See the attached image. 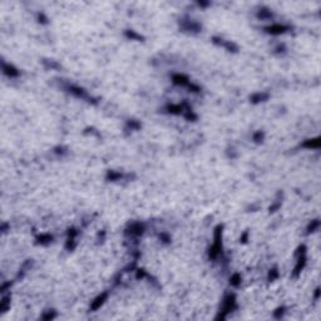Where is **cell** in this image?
I'll list each match as a JSON object with an SVG mask.
<instances>
[{"label": "cell", "instance_id": "obj_1", "mask_svg": "<svg viewBox=\"0 0 321 321\" xmlns=\"http://www.w3.org/2000/svg\"><path fill=\"white\" fill-rule=\"evenodd\" d=\"M236 307V299H235V295H227L223 300V306H222V310L220 311V315L216 319L217 320H223L227 316V314L231 312L232 310Z\"/></svg>", "mask_w": 321, "mask_h": 321}, {"label": "cell", "instance_id": "obj_2", "mask_svg": "<svg viewBox=\"0 0 321 321\" xmlns=\"http://www.w3.org/2000/svg\"><path fill=\"white\" fill-rule=\"evenodd\" d=\"M265 30L267 31V33H270V34L278 35V34H283L285 31H287V30H288V27H285V25H280V24H275V25H271V27L265 28Z\"/></svg>", "mask_w": 321, "mask_h": 321}, {"label": "cell", "instance_id": "obj_3", "mask_svg": "<svg viewBox=\"0 0 321 321\" xmlns=\"http://www.w3.org/2000/svg\"><path fill=\"white\" fill-rule=\"evenodd\" d=\"M128 233L134 235V236H141L144 231V225L143 223H132L129 226V228L127 230Z\"/></svg>", "mask_w": 321, "mask_h": 321}, {"label": "cell", "instance_id": "obj_4", "mask_svg": "<svg viewBox=\"0 0 321 321\" xmlns=\"http://www.w3.org/2000/svg\"><path fill=\"white\" fill-rule=\"evenodd\" d=\"M107 297H108V292H103V293H101V295H99V296L92 302L91 309H92V310H98V309L104 304V301L107 300Z\"/></svg>", "mask_w": 321, "mask_h": 321}, {"label": "cell", "instance_id": "obj_5", "mask_svg": "<svg viewBox=\"0 0 321 321\" xmlns=\"http://www.w3.org/2000/svg\"><path fill=\"white\" fill-rule=\"evenodd\" d=\"M69 92L73 94V96H75L78 98H83V99H92V98H89L87 96V93L84 89L79 88V87H75V86H70L69 87Z\"/></svg>", "mask_w": 321, "mask_h": 321}, {"label": "cell", "instance_id": "obj_6", "mask_svg": "<svg viewBox=\"0 0 321 321\" xmlns=\"http://www.w3.org/2000/svg\"><path fill=\"white\" fill-rule=\"evenodd\" d=\"M3 72H4L8 77H10V78H14V77H18V75H19L18 69H15L13 65L5 64V63H3Z\"/></svg>", "mask_w": 321, "mask_h": 321}, {"label": "cell", "instance_id": "obj_7", "mask_svg": "<svg viewBox=\"0 0 321 321\" xmlns=\"http://www.w3.org/2000/svg\"><path fill=\"white\" fill-rule=\"evenodd\" d=\"M172 80L175 84H178V86H188L189 84V80L186 75H182V74H175L172 77Z\"/></svg>", "mask_w": 321, "mask_h": 321}, {"label": "cell", "instance_id": "obj_8", "mask_svg": "<svg viewBox=\"0 0 321 321\" xmlns=\"http://www.w3.org/2000/svg\"><path fill=\"white\" fill-rule=\"evenodd\" d=\"M302 147H306V148H319L320 147V138L317 137V138H315V139H307L306 142H304L302 143Z\"/></svg>", "mask_w": 321, "mask_h": 321}, {"label": "cell", "instance_id": "obj_9", "mask_svg": "<svg viewBox=\"0 0 321 321\" xmlns=\"http://www.w3.org/2000/svg\"><path fill=\"white\" fill-rule=\"evenodd\" d=\"M268 98V94H265V93H256L254 96L251 97V102L252 103H260V102H264Z\"/></svg>", "mask_w": 321, "mask_h": 321}, {"label": "cell", "instance_id": "obj_10", "mask_svg": "<svg viewBox=\"0 0 321 321\" xmlns=\"http://www.w3.org/2000/svg\"><path fill=\"white\" fill-rule=\"evenodd\" d=\"M230 283L232 286H238L240 283H241V276L238 275V273H235V275L231 276L230 278Z\"/></svg>", "mask_w": 321, "mask_h": 321}, {"label": "cell", "instance_id": "obj_11", "mask_svg": "<svg viewBox=\"0 0 321 321\" xmlns=\"http://www.w3.org/2000/svg\"><path fill=\"white\" fill-rule=\"evenodd\" d=\"M319 226H320V222H319V220H314L311 221V223L309 225V227H307V232H315L317 228H319Z\"/></svg>", "mask_w": 321, "mask_h": 321}, {"label": "cell", "instance_id": "obj_12", "mask_svg": "<svg viewBox=\"0 0 321 321\" xmlns=\"http://www.w3.org/2000/svg\"><path fill=\"white\" fill-rule=\"evenodd\" d=\"M51 240H53V237H51L50 235H40L39 237H38V242H39V243H49Z\"/></svg>", "mask_w": 321, "mask_h": 321}, {"label": "cell", "instance_id": "obj_13", "mask_svg": "<svg viewBox=\"0 0 321 321\" xmlns=\"http://www.w3.org/2000/svg\"><path fill=\"white\" fill-rule=\"evenodd\" d=\"M257 17L261 18V19H268V18L272 17V13H270V12H268V10H266V9H262V10H260V12H259Z\"/></svg>", "mask_w": 321, "mask_h": 321}, {"label": "cell", "instance_id": "obj_14", "mask_svg": "<svg viewBox=\"0 0 321 321\" xmlns=\"http://www.w3.org/2000/svg\"><path fill=\"white\" fill-rule=\"evenodd\" d=\"M107 178H108V180H110V181H115V180H119V178H122V175H120V173H117V172L110 171V172H108Z\"/></svg>", "mask_w": 321, "mask_h": 321}, {"label": "cell", "instance_id": "obj_15", "mask_svg": "<svg viewBox=\"0 0 321 321\" xmlns=\"http://www.w3.org/2000/svg\"><path fill=\"white\" fill-rule=\"evenodd\" d=\"M9 300H10V297H9V296H7V297H4V299H3L1 305H0V310H1L3 312L7 311L8 307H9Z\"/></svg>", "mask_w": 321, "mask_h": 321}, {"label": "cell", "instance_id": "obj_16", "mask_svg": "<svg viewBox=\"0 0 321 321\" xmlns=\"http://www.w3.org/2000/svg\"><path fill=\"white\" fill-rule=\"evenodd\" d=\"M125 35H127L128 38H130V39H138V40H139V39H142V36H141V35H138L137 33H134L133 30H130V31H129V30H127V31H125Z\"/></svg>", "mask_w": 321, "mask_h": 321}, {"label": "cell", "instance_id": "obj_17", "mask_svg": "<svg viewBox=\"0 0 321 321\" xmlns=\"http://www.w3.org/2000/svg\"><path fill=\"white\" fill-rule=\"evenodd\" d=\"M277 276H278V272L276 268H272V270H270V272H268V280L270 281H273L275 278H277Z\"/></svg>", "mask_w": 321, "mask_h": 321}, {"label": "cell", "instance_id": "obj_18", "mask_svg": "<svg viewBox=\"0 0 321 321\" xmlns=\"http://www.w3.org/2000/svg\"><path fill=\"white\" fill-rule=\"evenodd\" d=\"M128 125L130 127V129H138L141 127V124L138 122H134V120H130V122H128Z\"/></svg>", "mask_w": 321, "mask_h": 321}, {"label": "cell", "instance_id": "obj_19", "mask_svg": "<svg viewBox=\"0 0 321 321\" xmlns=\"http://www.w3.org/2000/svg\"><path fill=\"white\" fill-rule=\"evenodd\" d=\"M283 310H285V309H283V307H280V309H277L276 311H275V314H273V315H275V317L280 319V317L282 316V315H283V312H285V311H283Z\"/></svg>", "mask_w": 321, "mask_h": 321}, {"label": "cell", "instance_id": "obj_20", "mask_svg": "<svg viewBox=\"0 0 321 321\" xmlns=\"http://www.w3.org/2000/svg\"><path fill=\"white\" fill-rule=\"evenodd\" d=\"M262 138H264V133H261V132H257V133H255V136H254V141H256V142L262 141Z\"/></svg>", "mask_w": 321, "mask_h": 321}, {"label": "cell", "instance_id": "obj_21", "mask_svg": "<svg viewBox=\"0 0 321 321\" xmlns=\"http://www.w3.org/2000/svg\"><path fill=\"white\" fill-rule=\"evenodd\" d=\"M159 238L163 241V242H166V243H168V242L171 241V238H170V236L168 235H166V233H161L159 235Z\"/></svg>", "mask_w": 321, "mask_h": 321}, {"label": "cell", "instance_id": "obj_22", "mask_svg": "<svg viewBox=\"0 0 321 321\" xmlns=\"http://www.w3.org/2000/svg\"><path fill=\"white\" fill-rule=\"evenodd\" d=\"M54 317H55V312H48V314L43 315V319L44 320H51V319H54Z\"/></svg>", "mask_w": 321, "mask_h": 321}, {"label": "cell", "instance_id": "obj_23", "mask_svg": "<svg viewBox=\"0 0 321 321\" xmlns=\"http://www.w3.org/2000/svg\"><path fill=\"white\" fill-rule=\"evenodd\" d=\"M147 276V273L144 272V270H137V278H143Z\"/></svg>", "mask_w": 321, "mask_h": 321}, {"label": "cell", "instance_id": "obj_24", "mask_svg": "<svg viewBox=\"0 0 321 321\" xmlns=\"http://www.w3.org/2000/svg\"><path fill=\"white\" fill-rule=\"evenodd\" d=\"M241 240H242V242H246V240H247V232H245V233H243V236H242V238H241Z\"/></svg>", "mask_w": 321, "mask_h": 321}, {"label": "cell", "instance_id": "obj_25", "mask_svg": "<svg viewBox=\"0 0 321 321\" xmlns=\"http://www.w3.org/2000/svg\"><path fill=\"white\" fill-rule=\"evenodd\" d=\"M320 296V288H316V293H315V299H319Z\"/></svg>", "mask_w": 321, "mask_h": 321}]
</instances>
